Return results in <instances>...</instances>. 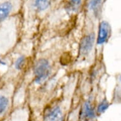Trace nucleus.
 Instances as JSON below:
<instances>
[{
  "label": "nucleus",
  "instance_id": "obj_9",
  "mask_svg": "<svg viewBox=\"0 0 121 121\" xmlns=\"http://www.w3.org/2000/svg\"><path fill=\"white\" fill-rule=\"evenodd\" d=\"M52 3V0H34V8L38 12H43L50 6Z\"/></svg>",
  "mask_w": 121,
  "mask_h": 121
},
{
  "label": "nucleus",
  "instance_id": "obj_3",
  "mask_svg": "<svg viewBox=\"0 0 121 121\" xmlns=\"http://www.w3.org/2000/svg\"><path fill=\"white\" fill-rule=\"evenodd\" d=\"M52 72V64L48 58L41 57L33 66V76L35 83L40 84L50 78Z\"/></svg>",
  "mask_w": 121,
  "mask_h": 121
},
{
  "label": "nucleus",
  "instance_id": "obj_11",
  "mask_svg": "<svg viewBox=\"0 0 121 121\" xmlns=\"http://www.w3.org/2000/svg\"><path fill=\"white\" fill-rule=\"evenodd\" d=\"M6 64V63L4 62V60L1 58V56H0V65H4Z\"/></svg>",
  "mask_w": 121,
  "mask_h": 121
},
{
  "label": "nucleus",
  "instance_id": "obj_10",
  "mask_svg": "<svg viewBox=\"0 0 121 121\" xmlns=\"http://www.w3.org/2000/svg\"><path fill=\"white\" fill-rule=\"evenodd\" d=\"M82 0H69L67 4V9L70 12H75L79 9Z\"/></svg>",
  "mask_w": 121,
  "mask_h": 121
},
{
  "label": "nucleus",
  "instance_id": "obj_2",
  "mask_svg": "<svg viewBox=\"0 0 121 121\" xmlns=\"http://www.w3.org/2000/svg\"><path fill=\"white\" fill-rule=\"evenodd\" d=\"M96 35L93 30H87L84 32L79 43L78 60L82 62L91 55L96 45Z\"/></svg>",
  "mask_w": 121,
  "mask_h": 121
},
{
  "label": "nucleus",
  "instance_id": "obj_7",
  "mask_svg": "<svg viewBox=\"0 0 121 121\" xmlns=\"http://www.w3.org/2000/svg\"><path fill=\"white\" fill-rule=\"evenodd\" d=\"M111 103H109L106 97L102 98L101 101H98L97 105H96V113H97L98 117H99L106 110L109 108L110 105Z\"/></svg>",
  "mask_w": 121,
  "mask_h": 121
},
{
  "label": "nucleus",
  "instance_id": "obj_5",
  "mask_svg": "<svg viewBox=\"0 0 121 121\" xmlns=\"http://www.w3.org/2000/svg\"><path fill=\"white\" fill-rule=\"evenodd\" d=\"M13 99L11 96H8L0 92V118L8 116L12 110Z\"/></svg>",
  "mask_w": 121,
  "mask_h": 121
},
{
  "label": "nucleus",
  "instance_id": "obj_1",
  "mask_svg": "<svg viewBox=\"0 0 121 121\" xmlns=\"http://www.w3.org/2000/svg\"><path fill=\"white\" fill-rule=\"evenodd\" d=\"M72 104L62 97L48 101L38 113L36 121H68Z\"/></svg>",
  "mask_w": 121,
  "mask_h": 121
},
{
  "label": "nucleus",
  "instance_id": "obj_8",
  "mask_svg": "<svg viewBox=\"0 0 121 121\" xmlns=\"http://www.w3.org/2000/svg\"><path fill=\"white\" fill-rule=\"evenodd\" d=\"M103 4V0H91L89 3V9L91 11L96 17L99 15L101 8Z\"/></svg>",
  "mask_w": 121,
  "mask_h": 121
},
{
  "label": "nucleus",
  "instance_id": "obj_6",
  "mask_svg": "<svg viewBox=\"0 0 121 121\" xmlns=\"http://www.w3.org/2000/svg\"><path fill=\"white\" fill-rule=\"evenodd\" d=\"M12 10L13 4L10 1H5L0 4V24L10 15Z\"/></svg>",
  "mask_w": 121,
  "mask_h": 121
},
{
  "label": "nucleus",
  "instance_id": "obj_4",
  "mask_svg": "<svg viewBox=\"0 0 121 121\" xmlns=\"http://www.w3.org/2000/svg\"><path fill=\"white\" fill-rule=\"evenodd\" d=\"M112 35L111 26L107 21H101L99 24L96 38V45L102 46L107 43Z\"/></svg>",
  "mask_w": 121,
  "mask_h": 121
}]
</instances>
